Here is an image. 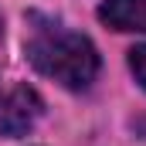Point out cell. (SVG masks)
I'll return each instance as SVG.
<instances>
[{
    "instance_id": "obj_2",
    "label": "cell",
    "mask_w": 146,
    "mask_h": 146,
    "mask_svg": "<svg viewBox=\"0 0 146 146\" xmlns=\"http://www.w3.org/2000/svg\"><path fill=\"white\" fill-rule=\"evenodd\" d=\"M41 115V99L34 88L17 85L3 102H0V133L3 136H24Z\"/></svg>"
},
{
    "instance_id": "obj_1",
    "label": "cell",
    "mask_w": 146,
    "mask_h": 146,
    "mask_svg": "<svg viewBox=\"0 0 146 146\" xmlns=\"http://www.w3.org/2000/svg\"><path fill=\"white\" fill-rule=\"evenodd\" d=\"M24 48L37 72L68 88H88L99 72V54L88 37L75 34L48 17H37V14L31 17V34L24 41Z\"/></svg>"
},
{
    "instance_id": "obj_4",
    "label": "cell",
    "mask_w": 146,
    "mask_h": 146,
    "mask_svg": "<svg viewBox=\"0 0 146 146\" xmlns=\"http://www.w3.org/2000/svg\"><path fill=\"white\" fill-rule=\"evenodd\" d=\"M129 68H133V75L139 78V85L146 88V44L129 51Z\"/></svg>"
},
{
    "instance_id": "obj_3",
    "label": "cell",
    "mask_w": 146,
    "mask_h": 146,
    "mask_svg": "<svg viewBox=\"0 0 146 146\" xmlns=\"http://www.w3.org/2000/svg\"><path fill=\"white\" fill-rule=\"evenodd\" d=\"M99 17L115 31L146 34V0H106L99 7Z\"/></svg>"
}]
</instances>
